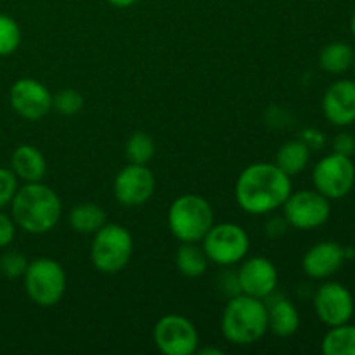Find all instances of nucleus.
Listing matches in <instances>:
<instances>
[{
  "instance_id": "obj_15",
  "label": "nucleus",
  "mask_w": 355,
  "mask_h": 355,
  "mask_svg": "<svg viewBox=\"0 0 355 355\" xmlns=\"http://www.w3.org/2000/svg\"><path fill=\"white\" fill-rule=\"evenodd\" d=\"M322 113L329 123L347 127L355 121V82L338 80L328 87L322 97Z\"/></svg>"
},
{
  "instance_id": "obj_29",
  "label": "nucleus",
  "mask_w": 355,
  "mask_h": 355,
  "mask_svg": "<svg viewBox=\"0 0 355 355\" xmlns=\"http://www.w3.org/2000/svg\"><path fill=\"white\" fill-rule=\"evenodd\" d=\"M14 236H16V224L9 215L0 211V248H6L7 245H10Z\"/></svg>"
},
{
  "instance_id": "obj_24",
  "label": "nucleus",
  "mask_w": 355,
  "mask_h": 355,
  "mask_svg": "<svg viewBox=\"0 0 355 355\" xmlns=\"http://www.w3.org/2000/svg\"><path fill=\"white\" fill-rule=\"evenodd\" d=\"M125 155L130 163L148 165L149 159L155 156V141L144 132H135L125 144Z\"/></svg>"
},
{
  "instance_id": "obj_21",
  "label": "nucleus",
  "mask_w": 355,
  "mask_h": 355,
  "mask_svg": "<svg viewBox=\"0 0 355 355\" xmlns=\"http://www.w3.org/2000/svg\"><path fill=\"white\" fill-rule=\"evenodd\" d=\"M354 59L355 54L352 45L345 44V42H331L322 47L321 54H319V64L324 71L331 73V75H340L354 64Z\"/></svg>"
},
{
  "instance_id": "obj_6",
  "label": "nucleus",
  "mask_w": 355,
  "mask_h": 355,
  "mask_svg": "<svg viewBox=\"0 0 355 355\" xmlns=\"http://www.w3.org/2000/svg\"><path fill=\"white\" fill-rule=\"evenodd\" d=\"M24 288L31 302L40 307L59 304L66 293V272L55 260L37 259L28 263L24 272Z\"/></svg>"
},
{
  "instance_id": "obj_7",
  "label": "nucleus",
  "mask_w": 355,
  "mask_h": 355,
  "mask_svg": "<svg viewBox=\"0 0 355 355\" xmlns=\"http://www.w3.org/2000/svg\"><path fill=\"white\" fill-rule=\"evenodd\" d=\"M203 250L210 262L218 266H234L248 253L250 236L238 224H214L203 238Z\"/></svg>"
},
{
  "instance_id": "obj_27",
  "label": "nucleus",
  "mask_w": 355,
  "mask_h": 355,
  "mask_svg": "<svg viewBox=\"0 0 355 355\" xmlns=\"http://www.w3.org/2000/svg\"><path fill=\"white\" fill-rule=\"evenodd\" d=\"M28 263L30 262L21 252H6L0 257V272L9 279H17L24 276Z\"/></svg>"
},
{
  "instance_id": "obj_32",
  "label": "nucleus",
  "mask_w": 355,
  "mask_h": 355,
  "mask_svg": "<svg viewBox=\"0 0 355 355\" xmlns=\"http://www.w3.org/2000/svg\"><path fill=\"white\" fill-rule=\"evenodd\" d=\"M198 352H200L201 355H207V354L220 355V354H222V352H220V350H217V349H203V350H198Z\"/></svg>"
},
{
  "instance_id": "obj_17",
  "label": "nucleus",
  "mask_w": 355,
  "mask_h": 355,
  "mask_svg": "<svg viewBox=\"0 0 355 355\" xmlns=\"http://www.w3.org/2000/svg\"><path fill=\"white\" fill-rule=\"evenodd\" d=\"M10 165L16 177H19L24 182H40L47 170L44 155L30 144H23L14 149Z\"/></svg>"
},
{
  "instance_id": "obj_33",
  "label": "nucleus",
  "mask_w": 355,
  "mask_h": 355,
  "mask_svg": "<svg viewBox=\"0 0 355 355\" xmlns=\"http://www.w3.org/2000/svg\"><path fill=\"white\" fill-rule=\"evenodd\" d=\"M350 31H352V33H354V37H355V12H354L352 19H350Z\"/></svg>"
},
{
  "instance_id": "obj_8",
  "label": "nucleus",
  "mask_w": 355,
  "mask_h": 355,
  "mask_svg": "<svg viewBox=\"0 0 355 355\" xmlns=\"http://www.w3.org/2000/svg\"><path fill=\"white\" fill-rule=\"evenodd\" d=\"M315 191L328 200H340L352 191L355 184V166L350 156L331 153L319 159L312 172Z\"/></svg>"
},
{
  "instance_id": "obj_5",
  "label": "nucleus",
  "mask_w": 355,
  "mask_h": 355,
  "mask_svg": "<svg viewBox=\"0 0 355 355\" xmlns=\"http://www.w3.org/2000/svg\"><path fill=\"white\" fill-rule=\"evenodd\" d=\"M134 253V239L128 229L118 224H104L94 234L90 259L104 274H116L128 266Z\"/></svg>"
},
{
  "instance_id": "obj_25",
  "label": "nucleus",
  "mask_w": 355,
  "mask_h": 355,
  "mask_svg": "<svg viewBox=\"0 0 355 355\" xmlns=\"http://www.w3.org/2000/svg\"><path fill=\"white\" fill-rule=\"evenodd\" d=\"M21 44V28L7 14H0V55H10Z\"/></svg>"
},
{
  "instance_id": "obj_31",
  "label": "nucleus",
  "mask_w": 355,
  "mask_h": 355,
  "mask_svg": "<svg viewBox=\"0 0 355 355\" xmlns=\"http://www.w3.org/2000/svg\"><path fill=\"white\" fill-rule=\"evenodd\" d=\"M107 2L113 3V6H116V7H128V6H132V3L137 2V0H107Z\"/></svg>"
},
{
  "instance_id": "obj_20",
  "label": "nucleus",
  "mask_w": 355,
  "mask_h": 355,
  "mask_svg": "<svg viewBox=\"0 0 355 355\" xmlns=\"http://www.w3.org/2000/svg\"><path fill=\"white\" fill-rule=\"evenodd\" d=\"M106 224V211L96 203L76 205L69 211V225L80 234H96Z\"/></svg>"
},
{
  "instance_id": "obj_11",
  "label": "nucleus",
  "mask_w": 355,
  "mask_h": 355,
  "mask_svg": "<svg viewBox=\"0 0 355 355\" xmlns=\"http://www.w3.org/2000/svg\"><path fill=\"white\" fill-rule=\"evenodd\" d=\"M155 175L148 165L130 163L118 172L114 179V198L123 207H141L155 193Z\"/></svg>"
},
{
  "instance_id": "obj_16",
  "label": "nucleus",
  "mask_w": 355,
  "mask_h": 355,
  "mask_svg": "<svg viewBox=\"0 0 355 355\" xmlns=\"http://www.w3.org/2000/svg\"><path fill=\"white\" fill-rule=\"evenodd\" d=\"M347 250L335 241H322L312 246L302 260L305 274L312 279H326L342 269Z\"/></svg>"
},
{
  "instance_id": "obj_26",
  "label": "nucleus",
  "mask_w": 355,
  "mask_h": 355,
  "mask_svg": "<svg viewBox=\"0 0 355 355\" xmlns=\"http://www.w3.org/2000/svg\"><path fill=\"white\" fill-rule=\"evenodd\" d=\"M52 107L64 116H73L83 107V97L75 89H62L52 96Z\"/></svg>"
},
{
  "instance_id": "obj_10",
  "label": "nucleus",
  "mask_w": 355,
  "mask_h": 355,
  "mask_svg": "<svg viewBox=\"0 0 355 355\" xmlns=\"http://www.w3.org/2000/svg\"><path fill=\"white\" fill-rule=\"evenodd\" d=\"M156 347L165 355H191L198 352L200 335L193 322L179 314L163 315L153 331Z\"/></svg>"
},
{
  "instance_id": "obj_9",
  "label": "nucleus",
  "mask_w": 355,
  "mask_h": 355,
  "mask_svg": "<svg viewBox=\"0 0 355 355\" xmlns=\"http://www.w3.org/2000/svg\"><path fill=\"white\" fill-rule=\"evenodd\" d=\"M284 220L288 225L300 231L318 229L328 222L331 215V205L319 191H298L288 196L284 201Z\"/></svg>"
},
{
  "instance_id": "obj_13",
  "label": "nucleus",
  "mask_w": 355,
  "mask_h": 355,
  "mask_svg": "<svg viewBox=\"0 0 355 355\" xmlns=\"http://www.w3.org/2000/svg\"><path fill=\"white\" fill-rule=\"evenodd\" d=\"M314 309L326 326L345 324L354 315V297L347 286L340 283H326L314 295Z\"/></svg>"
},
{
  "instance_id": "obj_22",
  "label": "nucleus",
  "mask_w": 355,
  "mask_h": 355,
  "mask_svg": "<svg viewBox=\"0 0 355 355\" xmlns=\"http://www.w3.org/2000/svg\"><path fill=\"white\" fill-rule=\"evenodd\" d=\"M175 263L180 274L186 277H200L207 270L208 259L205 255L203 246H198L196 243H182L175 253Z\"/></svg>"
},
{
  "instance_id": "obj_28",
  "label": "nucleus",
  "mask_w": 355,
  "mask_h": 355,
  "mask_svg": "<svg viewBox=\"0 0 355 355\" xmlns=\"http://www.w3.org/2000/svg\"><path fill=\"white\" fill-rule=\"evenodd\" d=\"M17 191V177L12 170L0 168V208L7 207L12 201Z\"/></svg>"
},
{
  "instance_id": "obj_18",
  "label": "nucleus",
  "mask_w": 355,
  "mask_h": 355,
  "mask_svg": "<svg viewBox=\"0 0 355 355\" xmlns=\"http://www.w3.org/2000/svg\"><path fill=\"white\" fill-rule=\"evenodd\" d=\"M267 322L269 331L279 338H290L300 328V314L297 307L286 298H277L270 305H267Z\"/></svg>"
},
{
  "instance_id": "obj_12",
  "label": "nucleus",
  "mask_w": 355,
  "mask_h": 355,
  "mask_svg": "<svg viewBox=\"0 0 355 355\" xmlns=\"http://www.w3.org/2000/svg\"><path fill=\"white\" fill-rule=\"evenodd\" d=\"M9 99L12 110L30 121L42 120L52 110V94L44 83L33 78H21L14 82Z\"/></svg>"
},
{
  "instance_id": "obj_14",
  "label": "nucleus",
  "mask_w": 355,
  "mask_h": 355,
  "mask_svg": "<svg viewBox=\"0 0 355 355\" xmlns=\"http://www.w3.org/2000/svg\"><path fill=\"white\" fill-rule=\"evenodd\" d=\"M239 293L253 298L270 297L277 286V269L266 257H253L241 266L236 274Z\"/></svg>"
},
{
  "instance_id": "obj_3",
  "label": "nucleus",
  "mask_w": 355,
  "mask_h": 355,
  "mask_svg": "<svg viewBox=\"0 0 355 355\" xmlns=\"http://www.w3.org/2000/svg\"><path fill=\"white\" fill-rule=\"evenodd\" d=\"M222 335L234 345H253L267 331V305L260 298L238 293L231 297L222 312Z\"/></svg>"
},
{
  "instance_id": "obj_19",
  "label": "nucleus",
  "mask_w": 355,
  "mask_h": 355,
  "mask_svg": "<svg viewBox=\"0 0 355 355\" xmlns=\"http://www.w3.org/2000/svg\"><path fill=\"white\" fill-rule=\"evenodd\" d=\"M311 159V148L304 141H288L279 148L276 155V165L286 175L293 177L304 172Z\"/></svg>"
},
{
  "instance_id": "obj_2",
  "label": "nucleus",
  "mask_w": 355,
  "mask_h": 355,
  "mask_svg": "<svg viewBox=\"0 0 355 355\" xmlns=\"http://www.w3.org/2000/svg\"><path fill=\"white\" fill-rule=\"evenodd\" d=\"M12 220L30 234H45L58 225L62 205L54 189L42 182H26L17 187L12 201Z\"/></svg>"
},
{
  "instance_id": "obj_30",
  "label": "nucleus",
  "mask_w": 355,
  "mask_h": 355,
  "mask_svg": "<svg viewBox=\"0 0 355 355\" xmlns=\"http://www.w3.org/2000/svg\"><path fill=\"white\" fill-rule=\"evenodd\" d=\"M333 148H335V153L352 156L355 153V137L347 134V132H342V134L336 135L335 141H333Z\"/></svg>"
},
{
  "instance_id": "obj_1",
  "label": "nucleus",
  "mask_w": 355,
  "mask_h": 355,
  "mask_svg": "<svg viewBox=\"0 0 355 355\" xmlns=\"http://www.w3.org/2000/svg\"><path fill=\"white\" fill-rule=\"evenodd\" d=\"M291 194V177L276 163H255L239 173L236 201L246 214L263 215L281 208Z\"/></svg>"
},
{
  "instance_id": "obj_4",
  "label": "nucleus",
  "mask_w": 355,
  "mask_h": 355,
  "mask_svg": "<svg viewBox=\"0 0 355 355\" xmlns=\"http://www.w3.org/2000/svg\"><path fill=\"white\" fill-rule=\"evenodd\" d=\"M214 225V210L203 196L184 194L168 210L170 232L180 243H200Z\"/></svg>"
},
{
  "instance_id": "obj_23",
  "label": "nucleus",
  "mask_w": 355,
  "mask_h": 355,
  "mask_svg": "<svg viewBox=\"0 0 355 355\" xmlns=\"http://www.w3.org/2000/svg\"><path fill=\"white\" fill-rule=\"evenodd\" d=\"M321 350L324 355H355V326H333L322 338Z\"/></svg>"
},
{
  "instance_id": "obj_34",
  "label": "nucleus",
  "mask_w": 355,
  "mask_h": 355,
  "mask_svg": "<svg viewBox=\"0 0 355 355\" xmlns=\"http://www.w3.org/2000/svg\"><path fill=\"white\" fill-rule=\"evenodd\" d=\"M354 68H355V59H354Z\"/></svg>"
}]
</instances>
